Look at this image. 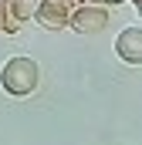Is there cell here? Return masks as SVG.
<instances>
[{"instance_id": "cell-7", "label": "cell", "mask_w": 142, "mask_h": 145, "mask_svg": "<svg viewBox=\"0 0 142 145\" xmlns=\"http://www.w3.org/2000/svg\"><path fill=\"white\" fill-rule=\"evenodd\" d=\"M132 3H135V7H139V10H142V0H132Z\"/></svg>"}, {"instance_id": "cell-5", "label": "cell", "mask_w": 142, "mask_h": 145, "mask_svg": "<svg viewBox=\"0 0 142 145\" xmlns=\"http://www.w3.org/2000/svg\"><path fill=\"white\" fill-rule=\"evenodd\" d=\"M34 3L37 0H7V7H10V17L24 27L27 20H34Z\"/></svg>"}, {"instance_id": "cell-6", "label": "cell", "mask_w": 142, "mask_h": 145, "mask_svg": "<svg viewBox=\"0 0 142 145\" xmlns=\"http://www.w3.org/2000/svg\"><path fill=\"white\" fill-rule=\"evenodd\" d=\"M102 3H105V7H112V3L118 7V3H125V0H102Z\"/></svg>"}, {"instance_id": "cell-4", "label": "cell", "mask_w": 142, "mask_h": 145, "mask_svg": "<svg viewBox=\"0 0 142 145\" xmlns=\"http://www.w3.org/2000/svg\"><path fill=\"white\" fill-rule=\"evenodd\" d=\"M115 54L125 61V64H142V27L132 24V27H122L118 37H115Z\"/></svg>"}, {"instance_id": "cell-1", "label": "cell", "mask_w": 142, "mask_h": 145, "mask_svg": "<svg viewBox=\"0 0 142 145\" xmlns=\"http://www.w3.org/2000/svg\"><path fill=\"white\" fill-rule=\"evenodd\" d=\"M37 84H41V64L27 54H17V57H7L3 68H0V88L10 95V98H27L34 95Z\"/></svg>"}, {"instance_id": "cell-2", "label": "cell", "mask_w": 142, "mask_h": 145, "mask_svg": "<svg viewBox=\"0 0 142 145\" xmlns=\"http://www.w3.org/2000/svg\"><path fill=\"white\" fill-rule=\"evenodd\" d=\"M105 24H108V7L102 0H78V3H71V17H68L71 31L98 34V31H105Z\"/></svg>"}, {"instance_id": "cell-8", "label": "cell", "mask_w": 142, "mask_h": 145, "mask_svg": "<svg viewBox=\"0 0 142 145\" xmlns=\"http://www.w3.org/2000/svg\"><path fill=\"white\" fill-rule=\"evenodd\" d=\"M64 3H74V0H64Z\"/></svg>"}, {"instance_id": "cell-3", "label": "cell", "mask_w": 142, "mask_h": 145, "mask_svg": "<svg viewBox=\"0 0 142 145\" xmlns=\"http://www.w3.org/2000/svg\"><path fill=\"white\" fill-rule=\"evenodd\" d=\"M71 17V3L64 0H37L34 3V20L44 31H64Z\"/></svg>"}]
</instances>
